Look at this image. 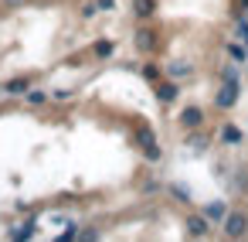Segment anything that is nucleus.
<instances>
[{
  "label": "nucleus",
  "instance_id": "4",
  "mask_svg": "<svg viewBox=\"0 0 248 242\" xmlns=\"http://www.w3.org/2000/svg\"><path fill=\"white\" fill-rule=\"evenodd\" d=\"M177 120H180L184 130H201V126H204V109H201V106H187V109H180Z\"/></svg>",
  "mask_w": 248,
  "mask_h": 242
},
{
  "label": "nucleus",
  "instance_id": "1",
  "mask_svg": "<svg viewBox=\"0 0 248 242\" xmlns=\"http://www.w3.org/2000/svg\"><path fill=\"white\" fill-rule=\"evenodd\" d=\"M238 99H241V82H221V89L214 92V106L217 109H234Z\"/></svg>",
  "mask_w": 248,
  "mask_h": 242
},
{
  "label": "nucleus",
  "instance_id": "5",
  "mask_svg": "<svg viewBox=\"0 0 248 242\" xmlns=\"http://www.w3.org/2000/svg\"><path fill=\"white\" fill-rule=\"evenodd\" d=\"M228 211H231V208H228V201H224V198H214V201H207V205H204V215H207L214 225H224Z\"/></svg>",
  "mask_w": 248,
  "mask_h": 242
},
{
  "label": "nucleus",
  "instance_id": "15",
  "mask_svg": "<svg viewBox=\"0 0 248 242\" xmlns=\"http://www.w3.org/2000/svg\"><path fill=\"white\" fill-rule=\"evenodd\" d=\"M234 35H238V41H245V45H248V17H238V28H234Z\"/></svg>",
  "mask_w": 248,
  "mask_h": 242
},
{
  "label": "nucleus",
  "instance_id": "17",
  "mask_svg": "<svg viewBox=\"0 0 248 242\" xmlns=\"http://www.w3.org/2000/svg\"><path fill=\"white\" fill-rule=\"evenodd\" d=\"M95 55H112V41H99L95 45Z\"/></svg>",
  "mask_w": 248,
  "mask_h": 242
},
{
  "label": "nucleus",
  "instance_id": "3",
  "mask_svg": "<svg viewBox=\"0 0 248 242\" xmlns=\"http://www.w3.org/2000/svg\"><path fill=\"white\" fill-rule=\"evenodd\" d=\"M211 218L201 211V215H187V235H194V239H207L211 235Z\"/></svg>",
  "mask_w": 248,
  "mask_h": 242
},
{
  "label": "nucleus",
  "instance_id": "7",
  "mask_svg": "<svg viewBox=\"0 0 248 242\" xmlns=\"http://www.w3.org/2000/svg\"><path fill=\"white\" fill-rule=\"evenodd\" d=\"M153 92H156V99H160V103H173V99L180 96L177 82H156V86H153Z\"/></svg>",
  "mask_w": 248,
  "mask_h": 242
},
{
  "label": "nucleus",
  "instance_id": "8",
  "mask_svg": "<svg viewBox=\"0 0 248 242\" xmlns=\"http://www.w3.org/2000/svg\"><path fill=\"white\" fill-rule=\"evenodd\" d=\"M228 55H231V62L248 65V45H245V41H231V45H228Z\"/></svg>",
  "mask_w": 248,
  "mask_h": 242
},
{
  "label": "nucleus",
  "instance_id": "18",
  "mask_svg": "<svg viewBox=\"0 0 248 242\" xmlns=\"http://www.w3.org/2000/svg\"><path fill=\"white\" fill-rule=\"evenodd\" d=\"M170 191H173V194H177V201H190V191H184V188H180V184H173V188H170Z\"/></svg>",
  "mask_w": 248,
  "mask_h": 242
},
{
  "label": "nucleus",
  "instance_id": "2",
  "mask_svg": "<svg viewBox=\"0 0 248 242\" xmlns=\"http://www.w3.org/2000/svg\"><path fill=\"white\" fill-rule=\"evenodd\" d=\"M224 235H228V239H245V235H248V215H245V211H228V218H224Z\"/></svg>",
  "mask_w": 248,
  "mask_h": 242
},
{
  "label": "nucleus",
  "instance_id": "6",
  "mask_svg": "<svg viewBox=\"0 0 248 242\" xmlns=\"http://www.w3.org/2000/svg\"><path fill=\"white\" fill-rule=\"evenodd\" d=\"M217 137H221V143H224V147H241V143H245V130H241V126H234V123H224Z\"/></svg>",
  "mask_w": 248,
  "mask_h": 242
},
{
  "label": "nucleus",
  "instance_id": "14",
  "mask_svg": "<svg viewBox=\"0 0 248 242\" xmlns=\"http://www.w3.org/2000/svg\"><path fill=\"white\" fill-rule=\"evenodd\" d=\"M28 89H31V82H28V79H14V82L7 86V92H14V96H24Z\"/></svg>",
  "mask_w": 248,
  "mask_h": 242
},
{
  "label": "nucleus",
  "instance_id": "16",
  "mask_svg": "<svg viewBox=\"0 0 248 242\" xmlns=\"http://www.w3.org/2000/svg\"><path fill=\"white\" fill-rule=\"evenodd\" d=\"M14 235H17V239H31V235H34V222H24V228H17Z\"/></svg>",
  "mask_w": 248,
  "mask_h": 242
},
{
  "label": "nucleus",
  "instance_id": "19",
  "mask_svg": "<svg viewBox=\"0 0 248 242\" xmlns=\"http://www.w3.org/2000/svg\"><path fill=\"white\" fill-rule=\"evenodd\" d=\"M143 75H146V79H156V75H160V69H156V65H146V69H143Z\"/></svg>",
  "mask_w": 248,
  "mask_h": 242
},
{
  "label": "nucleus",
  "instance_id": "20",
  "mask_svg": "<svg viewBox=\"0 0 248 242\" xmlns=\"http://www.w3.org/2000/svg\"><path fill=\"white\" fill-rule=\"evenodd\" d=\"M99 7L102 11H112V0H99Z\"/></svg>",
  "mask_w": 248,
  "mask_h": 242
},
{
  "label": "nucleus",
  "instance_id": "11",
  "mask_svg": "<svg viewBox=\"0 0 248 242\" xmlns=\"http://www.w3.org/2000/svg\"><path fill=\"white\" fill-rule=\"evenodd\" d=\"M187 147H190L194 154H204V150H207V137H204V133H190V137H187Z\"/></svg>",
  "mask_w": 248,
  "mask_h": 242
},
{
  "label": "nucleus",
  "instance_id": "21",
  "mask_svg": "<svg viewBox=\"0 0 248 242\" xmlns=\"http://www.w3.org/2000/svg\"><path fill=\"white\" fill-rule=\"evenodd\" d=\"M241 7H245V14H248V0H241Z\"/></svg>",
  "mask_w": 248,
  "mask_h": 242
},
{
  "label": "nucleus",
  "instance_id": "12",
  "mask_svg": "<svg viewBox=\"0 0 248 242\" xmlns=\"http://www.w3.org/2000/svg\"><path fill=\"white\" fill-rule=\"evenodd\" d=\"M221 82H241V75H238V62L221 65Z\"/></svg>",
  "mask_w": 248,
  "mask_h": 242
},
{
  "label": "nucleus",
  "instance_id": "9",
  "mask_svg": "<svg viewBox=\"0 0 248 242\" xmlns=\"http://www.w3.org/2000/svg\"><path fill=\"white\" fill-rule=\"evenodd\" d=\"M136 45H140L143 52H153V48H156V38H153V31H150V28H143V31L136 35Z\"/></svg>",
  "mask_w": 248,
  "mask_h": 242
},
{
  "label": "nucleus",
  "instance_id": "10",
  "mask_svg": "<svg viewBox=\"0 0 248 242\" xmlns=\"http://www.w3.org/2000/svg\"><path fill=\"white\" fill-rule=\"evenodd\" d=\"M167 72H170L173 79H184V75H190V72H194V65H190V62H170V65H167Z\"/></svg>",
  "mask_w": 248,
  "mask_h": 242
},
{
  "label": "nucleus",
  "instance_id": "13",
  "mask_svg": "<svg viewBox=\"0 0 248 242\" xmlns=\"http://www.w3.org/2000/svg\"><path fill=\"white\" fill-rule=\"evenodd\" d=\"M133 11H136V17H150L156 7H153V0H133Z\"/></svg>",
  "mask_w": 248,
  "mask_h": 242
}]
</instances>
